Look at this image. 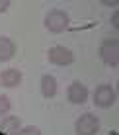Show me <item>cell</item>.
<instances>
[{
	"instance_id": "11",
	"label": "cell",
	"mask_w": 119,
	"mask_h": 135,
	"mask_svg": "<svg viewBox=\"0 0 119 135\" xmlns=\"http://www.w3.org/2000/svg\"><path fill=\"white\" fill-rule=\"evenodd\" d=\"M10 108H12L10 98H8V96H2V94H0V118H2L4 114H8V112H10Z\"/></svg>"
},
{
	"instance_id": "1",
	"label": "cell",
	"mask_w": 119,
	"mask_h": 135,
	"mask_svg": "<svg viewBox=\"0 0 119 135\" xmlns=\"http://www.w3.org/2000/svg\"><path fill=\"white\" fill-rule=\"evenodd\" d=\"M45 27H47L51 33H61L68 27V14L65 10H59L55 8L45 16Z\"/></svg>"
},
{
	"instance_id": "4",
	"label": "cell",
	"mask_w": 119,
	"mask_h": 135,
	"mask_svg": "<svg viewBox=\"0 0 119 135\" xmlns=\"http://www.w3.org/2000/svg\"><path fill=\"white\" fill-rule=\"evenodd\" d=\"M117 100V94H115V88L109 86V84H102L96 88L94 92V104L98 108H111Z\"/></svg>"
},
{
	"instance_id": "2",
	"label": "cell",
	"mask_w": 119,
	"mask_h": 135,
	"mask_svg": "<svg viewBox=\"0 0 119 135\" xmlns=\"http://www.w3.org/2000/svg\"><path fill=\"white\" fill-rule=\"evenodd\" d=\"M100 57L104 59V63L107 67L115 69L119 65V43H117V39L102 41V45H100Z\"/></svg>"
},
{
	"instance_id": "5",
	"label": "cell",
	"mask_w": 119,
	"mask_h": 135,
	"mask_svg": "<svg viewBox=\"0 0 119 135\" xmlns=\"http://www.w3.org/2000/svg\"><path fill=\"white\" fill-rule=\"evenodd\" d=\"M47 59H49V63L57 65V67H66V65H70L74 61V53L70 49L63 47V45H55V47L47 51Z\"/></svg>"
},
{
	"instance_id": "8",
	"label": "cell",
	"mask_w": 119,
	"mask_h": 135,
	"mask_svg": "<svg viewBox=\"0 0 119 135\" xmlns=\"http://www.w3.org/2000/svg\"><path fill=\"white\" fill-rule=\"evenodd\" d=\"M0 129L6 131L8 135H18V131L22 129V119L18 115H8V118H2L0 122Z\"/></svg>"
},
{
	"instance_id": "3",
	"label": "cell",
	"mask_w": 119,
	"mask_h": 135,
	"mask_svg": "<svg viewBox=\"0 0 119 135\" xmlns=\"http://www.w3.org/2000/svg\"><path fill=\"white\" fill-rule=\"evenodd\" d=\"M100 129V119L94 114H84L76 119L74 123V131L76 135H96Z\"/></svg>"
},
{
	"instance_id": "7",
	"label": "cell",
	"mask_w": 119,
	"mask_h": 135,
	"mask_svg": "<svg viewBox=\"0 0 119 135\" xmlns=\"http://www.w3.org/2000/svg\"><path fill=\"white\" fill-rule=\"evenodd\" d=\"M22 78H24V74L18 71V69H6V71H2V74H0V82H2V86H6V88L20 86Z\"/></svg>"
},
{
	"instance_id": "9",
	"label": "cell",
	"mask_w": 119,
	"mask_h": 135,
	"mask_svg": "<svg viewBox=\"0 0 119 135\" xmlns=\"http://www.w3.org/2000/svg\"><path fill=\"white\" fill-rule=\"evenodd\" d=\"M41 94L45 98H53L57 94V78L51 76V74H45L41 76Z\"/></svg>"
},
{
	"instance_id": "13",
	"label": "cell",
	"mask_w": 119,
	"mask_h": 135,
	"mask_svg": "<svg viewBox=\"0 0 119 135\" xmlns=\"http://www.w3.org/2000/svg\"><path fill=\"white\" fill-rule=\"evenodd\" d=\"M8 8H10V2H8V0H0V14L6 12Z\"/></svg>"
},
{
	"instance_id": "6",
	"label": "cell",
	"mask_w": 119,
	"mask_h": 135,
	"mask_svg": "<svg viewBox=\"0 0 119 135\" xmlns=\"http://www.w3.org/2000/svg\"><path fill=\"white\" fill-rule=\"evenodd\" d=\"M66 98H68L70 104H84V102L88 100V88L82 84L80 80H74L70 86H68Z\"/></svg>"
},
{
	"instance_id": "12",
	"label": "cell",
	"mask_w": 119,
	"mask_h": 135,
	"mask_svg": "<svg viewBox=\"0 0 119 135\" xmlns=\"http://www.w3.org/2000/svg\"><path fill=\"white\" fill-rule=\"evenodd\" d=\"M18 135H41V129L35 127V125H25L18 131Z\"/></svg>"
},
{
	"instance_id": "10",
	"label": "cell",
	"mask_w": 119,
	"mask_h": 135,
	"mask_svg": "<svg viewBox=\"0 0 119 135\" xmlns=\"http://www.w3.org/2000/svg\"><path fill=\"white\" fill-rule=\"evenodd\" d=\"M16 53V45L10 37H0V61H10Z\"/></svg>"
}]
</instances>
